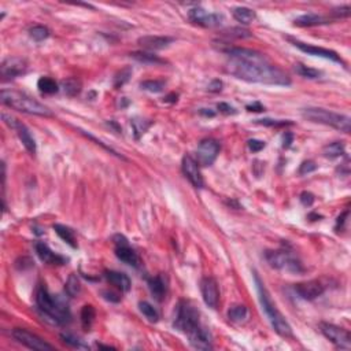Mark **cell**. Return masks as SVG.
<instances>
[{
    "label": "cell",
    "instance_id": "cell-47",
    "mask_svg": "<svg viewBox=\"0 0 351 351\" xmlns=\"http://www.w3.org/2000/svg\"><path fill=\"white\" fill-rule=\"evenodd\" d=\"M217 109L221 111V113H224V114H236V110L232 107V106H229L228 103H220V105L217 106Z\"/></svg>",
    "mask_w": 351,
    "mask_h": 351
},
{
    "label": "cell",
    "instance_id": "cell-26",
    "mask_svg": "<svg viewBox=\"0 0 351 351\" xmlns=\"http://www.w3.org/2000/svg\"><path fill=\"white\" fill-rule=\"evenodd\" d=\"M344 143L343 142H333L326 144V146L322 148V154H324L325 158H329V159H335V158H339L341 155H344Z\"/></svg>",
    "mask_w": 351,
    "mask_h": 351
},
{
    "label": "cell",
    "instance_id": "cell-41",
    "mask_svg": "<svg viewBox=\"0 0 351 351\" xmlns=\"http://www.w3.org/2000/svg\"><path fill=\"white\" fill-rule=\"evenodd\" d=\"M258 124H261V125H265V126H287V125H291L292 122H289V121H283V120H270V118H263V120H257Z\"/></svg>",
    "mask_w": 351,
    "mask_h": 351
},
{
    "label": "cell",
    "instance_id": "cell-51",
    "mask_svg": "<svg viewBox=\"0 0 351 351\" xmlns=\"http://www.w3.org/2000/svg\"><path fill=\"white\" fill-rule=\"evenodd\" d=\"M202 116H206V117H214L215 113L214 111H211L210 109H200L199 111Z\"/></svg>",
    "mask_w": 351,
    "mask_h": 351
},
{
    "label": "cell",
    "instance_id": "cell-29",
    "mask_svg": "<svg viewBox=\"0 0 351 351\" xmlns=\"http://www.w3.org/2000/svg\"><path fill=\"white\" fill-rule=\"evenodd\" d=\"M131 57L133 59H136L137 62L146 63V65H162V63H165V61L159 58L158 55H154V54L151 53H144V51L132 53Z\"/></svg>",
    "mask_w": 351,
    "mask_h": 351
},
{
    "label": "cell",
    "instance_id": "cell-44",
    "mask_svg": "<svg viewBox=\"0 0 351 351\" xmlns=\"http://www.w3.org/2000/svg\"><path fill=\"white\" fill-rule=\"evenodd\" d=\"M314 195L311 194V192H307V191H304V192H302L300 194V202H302V205L303 206H311L313 203H314Z\"/></svg>",
    "mask_w": 351,
    "mask_h": 351
},
{
    "label": "cell",
    "instance_id": "cell-50",
    "mask_svg": "<svg viewBox=\"0 0 351 351\" xmlns=\"http://www.w3.org/2000/svg\"><path fill=\"white\" fill-rule=\"evenodd\" d=\"M103 295L107 300H111V302H120V296L114 292H109V291H103Z\"/></svg>",
    "mask_w": 351,
    "mask_h": 351
},
{
    "label": "cell",
    "instance_id": "cell-5",
    "mask_svg": "<svg viewBox=\"0 0 351 351\" xmlns=\"http://www.w3.org/2000/svg\"><path fill=\"white\" fill-rule=\"evenodd\" d=\"M2 103L10 109H14L21 113H27L32 116L40 117H53V111L48 109L47 106L42 105L40 102L33 99L28 94L20 92V91H11V89H3L0 95Z\"/></svg>",
    "mask_w": 351,
    "mask_h": 351
},
{
    "label": "cell",
    "instance_id": "cell-2",
    "mask_svg": "<svg viewBox=\"0 0 351 351\" xmlns=\"http://www.w3.org/2000/svg\"><path fill=\"white\" fill-rule=\"evenodd\" d=\"M174 328L188 337L191 346L198 350H211L213 337L200 321L199 310L189 300H180L174 318Z\"/></svg>",
    "mask_w": 351,
    "mask_h": 351
},
{
    "label": "cell",
    "instance_id": "cell-19",
    "mask_svg": "<svg viewBox=\"0 0 351 351\" xmlns=\"http://www.w3.org/2000/svg\"><path fill=\"white\" fill-rule=\"evenodd\" d=\"M173 42V37L169 36H143L137 40L139 46L144 50H148V51L163 50V48L169 47V44H172Z\"/></svg>",
    "mask_w": 351,
    "mask_h": 351
},
{
    "label": "cell",
    "instance_id": "cell-13",
    "mask_svg": "<svg viewBox=\"0 0 351 351\" xmlns=\"http://www.w3.org/2000/svg\"><path fill=\"white\" fill-rule=\"evenodd\" d=\"M113 240L116 243L117 258L124 263H126V265H131V266L135 267L139 266V263H140L139 255L132 247H129V243H128L125 237L122 235H116Z\"/></svg>",
    "mask_w": 351,
    "mask_h": 351
},
{
    "label": "cell",
    "instance_id": "cell-10",
    "mask_svg": "<svg viewBox=\"0 0 351 351\" xmlns=\"http://www.w3.org/2000/svg\"><path fill=\"white\" fill-rule=\"evenodd\" d=\"M188 18L189 21L195 24V25H199V27L203 28H217L222 25L224 22V16L222 14H217V13H209L206 11L205 9H200V7H195V9H191L188 11Z\"/></svg>",
    "mask_w": 351,
    "mask_h": 351
},
{
    "label": "cell",
    "instance_id": "cell-39",
    "mask_svg": "<svg viewBox=\"0 0 351 351\" xmlns=\"http://www.w3.org/2000/svg\"><path fill=\"white\" fill-rule=\"evenodd\" d=\"M222 35L225 37H235V39H246V37L251 36L250 31L241 29V28H232V29L222 32Z\"/></svg>",
    "mask_w": 351,
    "mask_h": 351
},
{
    "label": "cell",
    "instance_id": "cell-3",
    "mask_svg": "<svg viewBox=\"0 0 351 351\" xmlns=\"http://www.w3.org/2000/svg\"><path fill=\"white\" fill-rule=\"evenodd\" d=\"M254 281H255L258 298H259V302H261V306H262L263 313L266 314L267 320L272 324L274 332L280 336H283V337H292L291 325L288 324V321L285 320V317L281 314V311L277 309L276 303L270 298V293L267 292L265 284L262 283V280L259 278L257 273H254Z\"/></svg>",
    "mask_w": 351,
    "mask_h": 351
},
{
    "label": "cell",
    "instance_id": "cell-49",
    "mask_svg": "<svg viewBox=\"0 0 351 351\" xmlns=\"http://www.w3.org/2000/svg\"><path fill=\"white\" fill-rule=\"evenodd\" d=\"M292 140H293L292 133L285 132V133H284V136H283V148H289V146H291Z\"/></svg>",
    "mask_w": 351,
    "mask_h": 351
},
{
    "label": "cell",
    "instance_id": "cell-1",
    "mask_svg": "<svg viewBox=\"0 0 351 351\" xmlns=\"http://www.w3.org/2000/svg\"><path fill=\"white\" fill-rule=\"evenodd\" d=\"M229 57L226 73L247 83L266 85H291V79L285 72L269 62L263 54L248 48L229 47L224 50Z\"/></svg>",
    "mask_w": 351,
    "mask_h": 351
},
{
    "label": "cell",
    "instance_id": "cell-40",
    "mask_svg": "<svg viewBox=\"0 0 351 351\" xmlns=\"http://www.w3.org/2000/svg\"><path fill=\"white\" fill-rule=\"evenodd\" d=\"M132 125H133V129H135V135H136V137L139 139L151 124H150V122H146L144 120H133L132 121Z\"/></svg>",
    "mask_w": 351,
    "mask_h": 351
},
{
    "label": "cell",
    "instance_id": "cell-45",
    "mask_svg": "<svg viewBox=\"0 0 351 351\" xmlns=\"http://www.w3.org/2000/svg\"><path fill=\"white\" fill-rule=\"evenodd\" d=\"M332 14L336 17V18H343V17L350 16V7L348 6H344V7H340V9H335L332 11Z\"/></svg>",
    "mask_w": 351,
    "mask_h": 351
},
{
    "label": "cell",
    "instance_id": "cell-22",
    "mask_svg": "<svg viewBox=\"0 0 351 351\" xmlns=\"http://www.w3.org/2000/svg\"><path fill=\"white\" fill-rule=\"evenodd\" d=\"M105 277L107 278L109 283L113 284L118 289H121L122 292H128L131 289V278L128 277L125 273L116 272V270H107L105 273Z\"/></svg>",
    "mask_w": 351,
    "mask_h": 351
},
{
    "label": "cell",
    "instance_id": "cell-9",
    "mask_svg": "<svg viewBox=\"0 0 351 351\" xmlns=\"http://www.w3.org/2000/svg\"><path fill=\"white\" fill-rule=\"evenodd\" d=\"M220 143L214 139H205L199 143L196 150V162L200 166H210L215 162V159L220 154Z\"/></svg>",
    "mask_w": 351,
    "mask_h": 351
},
{
    "label": "cell",
    "instance_id": "cell-32",
    "mask_svg": "<svg viewBox=\"0 0 351 351\" xmlns=\"http://www.w3.org/2000/svg\"><path fill=\"white\" fill-rule=\"evenodd\" d=\"M62 88L63 91H65V94L69 95V96H76V95H79L80 92H81L83 85H81V81H80V80L68 79L63 80Z\"/></svg>",
    "mask_w": 351,
    "mask_h": 351
},
{
    "label": "cell",
    "instance_id": "cell-33",
    "mask_svg": "<svg viewBox=\"0 0 351 351\" xmlns=\"http://www.w3.org/2000/svg\"><path fill=\"white\" fill-rule=\"evenodd\" d=\"M61 339L65 344H68L69 347H73V348H77V350H88L89 346L85 344L84 340H81L80 337L74 335H70V333H62L61 335Z\"/></svg>",
    "mask_w": 351,
    "mask_h": 351
},
{
    "label": "cell",
    "instance_id": "cell-43",
    "mask_svg": "<svg viewBox=\"0 0 351 351\" xmlns=\"http://www.w3.org/2000/svg\"><path fill=\"white\" fill-rule=\"evenodd\" d=\"M265 142H262V140H257V139H251V140H248V148L251 150L252 152H259L261 150H263L265 148Z\"/></svg>",
    "mask_w": 351,
    "mask_h": 351
},
{
    "label": "cell",
    "instance_id": "cell-52",
    "mask_svg": "<svg viewBox=\"0 0 351 351\" xmlns=\"http://www.w3.org/2000/svg\"><path fill=\"white\" fill-rule=\"evenodd\" d=\"M177 98L178 96L176 94H170L163 99V102H170V103H174V102H177Z\"/></svg>",
    "mask_w": 351,
    "mask_h": 351
},
{
    "label": "cell",
    "instance_id": "cell-14",
    "mask_svg": "<svg viewBox=\"0 0 351 351\" xmlns=\"http://www.w3.org/2000/svg\"><path fill=\"white\" fill-rule=\"evenodd\" d=\"M289 42L292 43L295 47L300 50L302 53L307 54V55H313V57H318V58H324V59H329V61H333L336 63H341L344 65L343 59L332 50H328V48H322V47H317V46H313V44H306V43L298 42V40H292V39H288Z\"/></svg>",
    "mask_w": 351,
    "mask_h": 351
},
{
    "label": "cell",
    "instance_id": "cell-7",
    "mask_svg": "<svg viewBox=\"0 0 351 351\" xmlns=\"http://www.w3.org/2000/svg\"><path fill=\"white\" fill-rule=\"evenodd\" d=\"M267 263L274 269L289 273H302L303 266L298 258L287 250H267L265 252Z\"/></svg>",
    "mask_w": 351,
    "mask_h": 351
},
{
    "label": "cell",
    "instance_id": "cell-17",
    "mask_svg": "<svg viewBox=\"0 0 351 351\" xmlns=\"http://www.w3.org/2000/svg\"><path fill=\"white\" fill-rule=\"evenodd\" d=\"M200 291H202V296H203L205 303L211 309H215L218 306V300H220V291H218V284L215 281V278H202Z\"/></svg>",
    "mask_w": 351,
    "mask_h": 351
},
{
    "label": "cell",
    "instance_id": "cell-34",
    "mask_svg": "<svg viewBox=\"0 0 351 351\" xmlns=\"http://www.w3.org/2000/svg\"><path fill=\"white\" fill-rule=\"evenodd\" d=\"M139 309H140V311H142L143 314H144V317H146L148 321L157 322V321L159 320V313H158L157 309H155L151 303H148V302H140V303H139Z\"/></svg>",
    "mask_w": 351,
    "mask_h": 351
},
{
    "label": "cell",
    "instance_id": "cell-4",
    "mask_svg": "<svg viewBox=\"0 0 351 351\" xmlns=\"http://www.w3.org/2000/svg\"><path fill=\"white\" fill-rule=\"evenodd\" d=\"M36 304L39 310L47 317L48 320L53 321V324H68L70 321V310L66 303V300L59 295L54 296L48 292V289L44 285H40L36 292Z\"/></svg>",
    "mask_w": 351,
    "mask_h": 351
},
{
    "label": "cell",
    "instance_id": "cell-27",
    "mask_svg": "<svg viewBox=\"0 0 351 351\" xmlns=\"http://www.w3.org/2000/svg\"><path fill=\"white\" fill-rule=\"evenodd\" d=\"M95 317H96V310L92 304H85L81 309V325L84 330H91L94 325Z\"/></svg>",
    "mask_w": 351,
    "mask_h": 351
},
{
    "label": "cell",
    "instance_id": "cell-21",
    "mask_svg": "<svg viewBox=\"0 0 351 351\" xmlns=\"http://www.w3.org/2000/svg\"><path fill=\"white\" fill-rule=\"evenodd\" d=\"M148 288L151 291L152 296L157 300H163L166 293H168V281L163 274H158L155 277H151L148 280Z\"/></svg>",
    "mask_w": 351,
    "mask_h": 351
},
{
    "label": "cell",
    "instance_id": "cell-16",
    "mask_svg": "<svg viewBox=\"0 0 351 351\" xmlns=\"http://www.w3.org/2000/svg\"><path fill=\"white\" fill-rule=\"evenodd\" d=\"M27 70L28 62L25 59L18 58V57L5 59L2 66H0V72H2V76L5 79H16L18 76L27 73Z\"/></svg>",
    "mask_w": 351,
    "mask_h": 351
},
{
    "label": "cell",
    "instance_id": "cell-31",
    "mask_svg": "<svg viewBox=\"0 0 351 351\" xmlns=\"http://www.w3.org/2000/svg\"><path fill=\"white\" fill-rule=\"evenodd\" d=\"M293 66H295V68H293L295 69V72H296L299 76L304 77V79L315 80V79H320L321 76H322V73H321L320 70L309 68V66H306V65H303V63H295Z\"/></svg>",
    "mask_w": 351,
    "mask_h": 351
},
{
    "label": "cell",
    "instance_id": "cell-37",
    "mask_svg": "<svg viewBox=\"0 0 351 351\" xmlns=\"http://www.w3.org/2000/svg\"><path fill=\"white\" fill-rule=\"evenodd\" d=\"M29 35H31V37L33 40L43 42V40H46V39L50 36V31H48V28L43 27V25H36V27L29 29Z\"/></svg>",
    "mask_w": 351,
    "mask_h": 351
},
{
    "label": "cell",
    "instance_id": "cell-11",
    "mask_svg": "<svg viewBox=\"0 0 351 351\" xmlns=\"http://www.w3.org/2000/svg\"><path fill=\"white\" fill-rule=\"evenodd\" d=\"M13 336L17 341H20L21 344L27 346L28 348H32V350L36 351H51L54 350V347L47 343V341L42 339L40 336L32 333L28 329H24V328H16L13 330Z\"/></svg>",
    "mask_w": 351,
    "mask_h": 351
},
{
    "label": "cell",
    "instance_id": "cell-36",
    "mask_svg": "<svg viewBox=\"0 0 351 351\" xmlns=\"http://www.w3.org/2000/svg\"><path fill=\"white\" fill-rule=\"evenodd\" d=\"M140 88L152 92V94H158V92H162L165 88V81H162V80H147L140 84Z\"/></svg>",
    "mask_w": 351,
    "mask_h": 351
},
{
    "label": "cell",
    "instance_id": "cell-48",
    "mask_svg": "<svg viewBox=\"0 0 351 351\" xmlns=\"http://www.w3.org/2000/svg\"><path fill=\"white\" fill-rule=\"evenodd\" d=\"M246 109L248 111H254V113H262V111H265V107L259 102H254L252 105L247 106Z\"/></svg>",
    "mask_w": 351,
    "mask_h": 351
},
{
    "label": "cell",
    "instance_id": "cell-12",
    "mask_svg": "<svg viewBox=\"0 0 351 351\" xmlns=\"http://www.w3.org/2000/svg\"><path fill=\"white\" fill-rule=\"evenodd\" d=\"M3 121H5L7 125L10 126L11 129H14L17 132V135L20 137V140L24 144V147L27 148V151L31 154V155H35L36 154V142H35V137L32 136L31 131L28 129L27 126L24 125L22 122H20L16 118L7 116V114H3Z\"/></svg>",
    "mask_w": 351,
    "mask_h": 351
},
{
    "label": "cell",
    "instance_id": "cell-25",
    "mask_svg": "<svg viewBox=\"0 0 351 351\" xmlns=\"http://www.w3.org/2000/svg\"><path fill=\"white\" fill-rule=\"evenodd\" d=\"M54 231L57 232V235L62 239L65 243H68L69 246L76 248L77 247V243H76V236H74V232L69 228V226L61 225V224H55L54 225Z\"/></svg>",
    "mask_w": 351,
    "mask_h": 351
},
{
    "label": "cell",
    "instance_id": "cell-24",
    "mask_svg": "<svg viewBox=\"0 0 351 351\" xmlns=\"http://www.w3.org/2000/svg\"><path fill=\"white\" fill-rule=\"evenodd\" d=\"M232 14H233V18H235L236 21L240 22L243 25H248V24H251L257 18L255 11L248 9V7H236L232 11Z\"/></svg>",
    "mask_w": 351,
    "mask_h": 351
},
{
    "label": "cell",
    "instance_id": "cell-15",
    "mask_svg": "<svg viewBox=\"0 0 351 351\" xmlns=\"http://www.w3.org/2000/svg\"><path fill=\"white\" fill-rule=\"evenodd\" d=\"M183 173L185 177L188 178L189 183L194 185L195 188H203L205 187V181L200 173V169L198 162L195 161L191 155H185L183 158Z\"/></svg>",
    "mask_w": 351,
    "mask_h": 351
},
{
    "label": "cell",
    "instance_id": "cell-42",
    "mask_svg": "<svg viewBox=\"0 0 351 351\" xmlns=\"http://www.w3.org/2000/svg\"><path fill=\"white\" fill-rule=\"evenodd\" d=\"M315 169H317V165H315L314 161H304V162L300 163L298 173L300 176H303V174H309L311 172H314Z\"/></svg>",
    "mask_w": 351,
    "mask_h": 351
},
{
    "label": "cell",
    "instance_id": "cell-6",
    "mask_svg": "<svg viewBox=\"0 0 351 351\" xmlns=\"http://www.w3.org/2000/svg\"><path fill=\"white\" fill-rule=\"evenodd\" d=\"M302 116L307 121L315 122V124H322L335 128L337 131L350 133L351 131V120L348 116L339 114L335 111L325 110L320 107H309L302 111Z\"/></svg>",
    "mask_w": 351,
    "mask_h": 351
},
{
    "label": "cell",
    "instance_id": "cell-30",
    "mask_svg": "<svg viewBox=\"0 0 351 351\" xmlns=\"http://www.w3.org/2000/svg\"><path fill=\"white\" fill-rule=\"evenodd\" d=\"M228 317H229V320L231 321L239 324V322H243V321L247 320V317H248V310H247V307L244 304H236V306H233V307L229 309Z\"/></svg>",
    "mask_w": 351,
    "mask_h": 351
},
{
    "label": "cell",
    "instance_id": "cell-46",
    "mask_svg": "<svg viewBox=\"0 0 351 351\" xmlns=\"http://www.w3.org/2000/svg\"><path fill=\"white\" fill-rule=\"evenodd\" d=\"M207 89H209L210 92H221L222 91V81L221 80H213L211 83L209 84V87H207Z\"/></svg>",
    "mask_w": 351,
    "mask_h": 351
},
{
    "label": "cell",
    "instance_id": "cell-20",
    "mask_svg": "<svg viewBox=\"0 0 351 351\" xmlns=\"http://www.w3.org/2000/svg\"><path fill=\"white\" fill-rule=\"evenodd\" d=\"M35 248H36L39 258L42 259L43 262L48 263V265H65V263L68 262L66 258L55 254V252H54L46 243H43V241H37L36 244H35Z\"/></svg>",
    "mask_w": 351,
    "mask_h": 351
},
{
    "label": "cell",
    "instance_id": "cell-8",
    "mask_svg": "<svg viewBox=\"0 0 351 351\" xmlns=\"http://www.w3.org/2000/svg\"><path fill=\"white\" fill-rule=\"evenodd\" d=\"M320 329L322 335L328 340L332 341L337 348H343V350L351 348V336L347 329L335 324H329V322H321Z\"/></svg>",
    "mask_w": 351,
    "mask_h": 351
},
{
    "label": "cell",
    "instance_id": "cell-23",
    "mask_svg": "<svg viewBox=\"0 0 351 351\" xmlns=\"http://www.w3.org/2000/svg\"><path fill=\"white\" fill-rule=\"evenodd\" d=\"M324 24H328V20L322 16H318V14H303V16L295 18L293 21V25L295 27L300 28H309V27H317V25H324Z\"/></svg>",
    "mask_w": 351,
    "mask_h": 351
},
{
    "label": "cell",
    "instance_id": "cell-35",
    "mask_svg": "<svg viewBox=\"0 0 351 351\" xmlns=\"http://www.w3.org/2000/svg\"><path fill=\"white\" fill-rule=\"evenodd\" d=\"M65 289H66V293L72 298L77 296L81 292V284H80V280L76 274H70V277L68 278L66 285H65Z\"/></svg>",
    "mask_w": 351,
    "mask_h": 351
},
{
    "label": "cell",
    "instance_id": "cell-38",
    "mask_svg": "<svg viewBox=\"0 0 351 351\" xmlns=\"http://www.w3.org/2000/svg\"><path fill=\"white\" fill-rule=\"evenodd\" d=\"M131 76H132V69L131 68L122 69L120 73L117 74L116 77H114V87H116V88H120V87H122V85L125 84V83H128V81H129Z\"/></svg>",
    "mask_w": 351,
    "mask_h": 351
},
{
    "label": "cell",
    "instance_id": "cell-18",
    "mask_svg": "<svg viewBox=\"0 0 351 351\" xmlns=\"http://www.w3.org/2000/svg\"><path fill=\"white\" fill-rule=\"evenodd\" d=\"M293 289L302 299L314 300V299H317L324 293L325 285L318 280H310V281H306V283L295 284Z\"/></svg>",
    "mask_w": 351,
    "mask_h": 351
},
{
    "label": "cell",
    "instance_id": "cell-28",
    "mask_svg": "<svg viewBox=\"0 0 351 351\" xmlns=\"http://www.w3.org/2000/svg\"><path fill=\"white\" fill-rule=\"evenodd\" d=\"M37 88L40 89V92L47 95L57 94L59 91L58 83L54 79H51V77H42V79L37 81Z\"/></svg>",
    "mask_w": 351,
    "mask_h": 351
}]
</instances>
